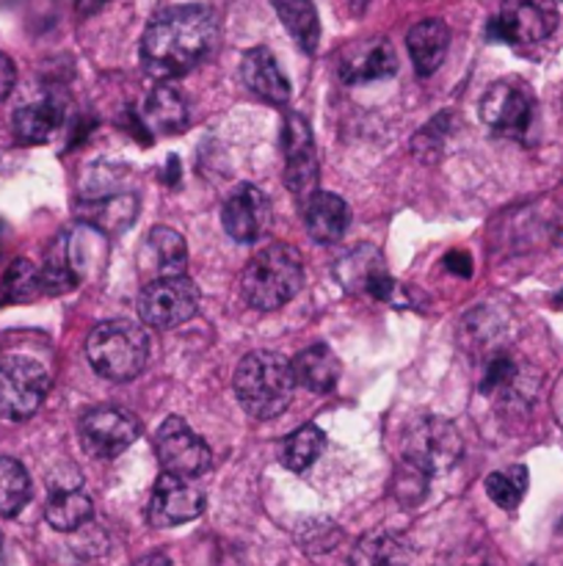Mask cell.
I'll use <instances>...</instances> for the list:
<instances>
[{
    "mask_svg": "<svg viewBox=\"0 0 563 566\" xmlns=\"http://www.w3.org/2000/svg\"><path fill=\"white\" fill-rule=\"evenodd\" d=\"M304 285V260L298 249L287 243H270L263 247L241 276V293L254 310H279L301 291Z\"/></svg>",
    "mask_w": 563,
    "mask_h": 566,
    "instance_id": "3",
    "label": "cell"
},
{
    "mask_svg": "<svg viewBox=\"0 0 563 566\" xmlns=\"http://www.w3.org/2000/svg\"><path fill=\"white\" fill-rule=\"evenodd\" d=\"M221 224L226 235L237 243H254L268 232L270 227V202L259 188L237 186L226 197L224 210H221Z\"/></svg>",
    "mask_w": 563,
    "mask_h": 566,
    "instance_id": "15",
    "label": "cell"
},
{
    "mask_svg": "<svg viewBox=\"0 0 563 566\" xmlns=\"http://www.w3.org/2000/svg\"><path fill=\"white\" fill-rule=\"evenodd\" d=\"M138 119L144 122L147 133H158V136H174V133H182L191 122V111H188V103L182 99V94L177 92L169 83H160L144 99V108Z\"/></svg>",
    "mask_w": 563,
    "mask_h": 566,
    "instance_id": "21",
    "label": "cell"
},
{
    "mask_svg": "<svg viewBox=\"0 0 563 566\" xmlns=\"http://www.w3.org/2000/svg\"><path fill=\"white\" fill-rule=\"evenodd\" d=\"M412 542L397 531H373L353 545L351 566H408Z\"/></svg>",
    "mask_w": 563,
    "mask_h": 566,
    "instance_id": "25",
    "label": "cell"
},
{
    "mask_svg": "<svg viewBox=\"0 0 563 566\" xmlns=\"http://www.w3.org/2000/svg\"><path fill=\"white\" fill-rule=\"evenodd\" d=\"M425 481H428V475H423L419 470L408 468L406 464L403 470H397L395 486H392V490H395V497L401 503H406V506H417L425 495Z\"/></svg>",
    "mask_w": 563,
    "mask_h": 566,
    "instance_id": "34",
    "label": "cell"
},
{
    "mask_svg": "<svg viewBox=\"0 0 563 566\" xmlns=\"http://www.w3.org/2000/svg\"><path fill=\"white\" fill-rule=\"evenodd\" d=\"M199 313V287L188 276L147 282L138 293V315L152 329H177Z\"/></svg>",
    "mask_w": 563,
    "mask_h": 566,
    "instance_id": "9",
    "label": "cell"
},
{
    "mask_svg": "<svg viewBox=\"0 0 563 566\" xmlns=\"http://www.w3.org/2000/svg\"><path fill=\"white\" fill-rule=\"evenodd\" d=\"M39 296H44L42 274H39V269L25 258L14 260L3 274V298L6 302L25 304Z\"/></svg>",
    "mask_w": 563,
    "mask_h": 566,
    "instance_id": "33",
    "label": "cell"
},
{
    "mask_svg": "<svg viewBox=\"0 0 563 566\" xmlns=\"http://www.w3.org/2000/svg\"><path fill=\"white\" fill-rule=\"evenodd\" d=\"M461 566H491V564L484 562V558H469V562H464Z\"/></svg>",
    "mask_w": 563,
    "mask_h": 566,
    "instance_id": "41",
    "label": "cell"
},
{
    "mask_svg": "<svg viewBox=\"0 0 563 566\" xmlns=\"http://www.w3.org/2000/svg\"><path fill=\"white\" fill-rule=\"evenodd\" d=\"M326 448V434L318 429V426L307 423L301 429H296L293 434L285 437L279 448V462L285 464L293 473H304L307 468H312L320 459Z\"/></svg>",
    "mask_w": 563,
    "mask_h": 566,
    "instance_id": "30",
    "label": "cell"
},
{
    "mask_svg": "<svg viewBox=\"0 0 563 566\" xmlns=\"http://www.w3.org/2000/svg\"><path fill=\"white\" fill-rule=\"evenodd\" d=\"M337 280L342 282L346 291H364L368 296L379 298V302H390L397 287L395 280L386 274L384 260L368 247L357 249V252L340 260V265H337Z\"/></svg>",
    "mask_w": 563,
    "mask_h": 566,
    "instance_id": "18",
    "label": "cell"
},
{
    "mask_svg": "<svg viewBox=\"0 0 563 566\" xmlns=\"http://www.w3.org/2000/svg\"><path fill=\"white\" fill-rule=\"evenodd\" d=\"M337 542H340V531H337V525H331L329 520H320L315 528H304L298 545H301L307 553H329Z\"/></svg>",
    "mask_w": 563,
    "mask_h": 566,
    "instance_id": "35",
    "label": "cell"
},
{
    "mask_svg": "<svg viewBox=\"0 0 563 566\" xmlns=\"http://www.w3.org/2000/svg\"><path fill=\"white\" fill-rule=\"evenodd\" d=\"M445 265H447V271H453V274H458V276L472 274V258H469L464 249H453V252L445 258Z\"/></svg>",
    "mask_w": 563,
    "mask_h": 566,
    "instance_id": "37",
    "label": "cell"
},
{
    "mask_svg": "<svg viewBox=\"0 0 563 566\" xmlns=\"http://www.w3.org/2000/svg\"><path fill=\"white\" fill-rule=\"evenodd\" d=\"M219 42V22L204 6H174L155 17L141 39V64L158 81H174L202 64Z\"/></svg>",
    "mask_w": 563,
    "mask_h": 566,
    "instance_id": "1",
    "label": "cell"
},
{
    "mask_svg": "<svg viewBox=\"0 0 563 566\" xmlns=\"http://www.w3.org/2000/svg\"><path fill=\"white\" fill-rule=\"evenodd\" d=\"M0 566H6V562H3V534H0Z\"/></svg>",
    "mask_w": 563,
    "mask_h": 566,
    "instance_id": "42",
    "label": "cell"
},
{
    "mask_svg": "<svg viewBox=\"0 0 563 566\" xmlns=\"http://www.w3.org/2000/svg\"><path fill=\"white\" fill-rule=\"evenodd\" d=\"M351 224V208L331 191H315L304 199V230L315 243H337Z\"/></svg>",
    "mask_w": 563,
    "mask_h": 566,
    "instance_id": "19",
    "label": "cell"
},
{
    "mask_svg": "<svg viewBox=\"0 0 563 566\" xmlns=\"http://www.w3.org/2000/svg\"><path fill=\"white\" fill-rule=\"evenodd\" d=\"M92 368L108 381H130L144 374L149 363V335L136 321H105L94 326L86 340Z\"/></svg>",
    "mask_w": 563,
    "mask_h": 566,
    "instance_id": "4",
    "label": "cell"
},
{
    "mask_svg": "<svg viewBox=\"0 0 563 566\" xmlns=\"http://www.w3.org/2000/svg\"><path fill=\"white\" fill-rule=\"evenodd\" d=\"M478 390L480 396L500 401V407H524L535 396V376L500 348L484 359Z\"/></svg>",
    "mask_w": 563,
    "mask_h": 566,
    "instance_id": "14",
    "label": "cell"
},
{
    "mask_svg": "<svg viewBox=\"0 0 563 566\" xmlns=\"http://www.w3.org/2000/svg\"><path fill=\"white\" fill-rule=\"evenodd\" d=\"M461 434L445 418L425 415L408 423L403 434V462L423 475H442L461 459Z\"/></svg>",
    "mask_w": 563,
    "mask_h": 566,
    "instance_id": "5",
    "label": "cell"
},
{
    "mask_svg": "<svg viewBox=\"0 0 563 566\" xmlns=\"http://www.w3.org/2000/svg\"><path fill=\"white\" fill-rule=\"evenodd\" d=\"M232 387L252 418L270 420L285 412L293 401L296 376L290 359L274 352H252L237 363Z\"/></svg>",
    "mask_w": 563,
    "mask_h": 566,
    "instance_id": "2",
    "label": "cell"
},
{
    "mask_svg": "<svg viewBox=\"0 0 563 566\" xmlns=\"http://www.w3.org/2000/svg\"><path fill=\"white\" fill-rule=\"evenodd\" d=\"M282 155H285V186L296 197L307 199L318 186V155H315L309 122L296 111H287L282 122Z\"/></svg>",
    "mask_w": 563,
    "mask_h": 566,
    "instance_id": "12",
    "label": "cell"
},
{
    "mask_svg": "<svg viewBox=\"0 0 563 566\" xmlns=\"http://www.w3.org/2000/svg\"><path fill=\"white\" fill-rule=\"evenodd\" d=\"M14 81H17L14 64H11L9 55L0 53V103H3V99L11 94V88H14Z\"/></svg>",
    "mask_w": 563,
    "mask_h": 566,
    "instance_id": "38",
    "label": "cell"
},
{
    "mask_svg": "<svg viewBox=\"0 0 563 566\" xmlns=\"http://www.w3.org/2000/svg\"><path fill=\"white\" fill-rule=\"evenodd\" d=\"M406 48L408 55L414 61V70H417L419 77L434 75L436 70L445 61L447 48H450V28L445 25L442 20H423L408 31L406 36Z\"/></svg>",
    "mask_w": 563,
    "mask_h": 566,
    "instance_id": "22",
    "label": "cell"
},
{
    "mask_svg": "<svg viewBox=\"0 0 563 566\" xmlns=\"http://www.w3.org/2000/svg\"><path fill=\"white\" fill-rule=\"evenodd\" d=\"M541 227H544L546 238H550L555 247H563V193H555V197L546 199Z\"/></svg>",
    "mask_w": 563,
    "mask_h": 566,
    "instance_id": "36",
    "label": "cell"
},
{
    "mask_svg": "<svg viewBox=\"0 0 563 566\" xmlns=\"http://www.w3.org/2000/svg\"><path fill=\"white\" fill-rule=\"evenodd\" d=\"M64 125V103L42 97L14 111V133L22 144H44Z\"/></svg>",
    "mask_w": 563,
    "mask_h": 566,
    "instance_id": "26",
    "label": "cell"
},
{
    "mask_svg": "<svg viewBox=\"0 0 563 566\" xmlns=\"http://www.w3.org/2000/svg\"><path fill=\"white\" fill-rule=\"evenodd\" d=\"M274 9L279 14L282 25L293 36V42L304 53H315L320 42V20L312 0H274Z\"/></svg>",
    "mask_w": 563,
    "mask_h": 566,
    "instance_id": "28",
    "label": "cell"
},
{
    "mask_svg": "<svg viewBox=\"0 0 563 566\" xmlns=\"http://www.w3.org/2000/svg\"><path fill=\"white\" fill-rule=\"evenodd\" d=\"M42 274V287L47 296H61V293L75 291L77 282H81V271H77L75 258H72V249L66 235H61L53 243V249L44 258V265L39 269Z\"/></svg>",
    "mask_w": 563,
    "mask_h": 566,
    "instance_id": "29",
    "label": "cell"
},
{
    "mask_svg": "<svg viewBox=\"0 0 563 566\" xmlns=\"http://www.w3.org/2000/svg\"><path fill=\"white\" fill-rule=\"evenodd\" d=\"M557 25L555 0H506L489 22V39L506 44H535Z\"/></svg>",
    "mask_w": 563,
    "mask_h": 566,
    "instance_id": "10",
    "label": "cell"
},
{
    "mask_svg": "<svg viewBox=\"0 0 563 566\" xmlns=\"http://www.w3.org/2000/svg\"><path fill=\"white\" fill-rule=\"evenodd\" d=\"M31 501V479L17 459H0V517H17Z\"/></svg>",
    "mask_w": 563,
    "mask_h": 566,
    "instance_id": "31",
    "label": "cell"
},
{
    "mask_svg": "<svg viewBox=\"0 0 563 566\" xmlns=\"http://www.w3.org/2000/svg\"><path fill=\"white\" fill-rule=\"evenodd\" d=\"M136 263L147 282L185 276L188 247L180 232L171 227H152L138 247Z\"/></svg>",
    "mask_w": 563,
    "mask_h": 566,
    "instance_id": "16",
    "label": "cell"
},
{
    "mask_svg": "<svg viewBox=\"0 0 563 566\" xmlns=\"http://www.w3.org/2000/svg\"><path fill=\"white\" fill-rule=\"evenodd\" d=\"M204 512V492L193 481L160 473L147 503V523L152 528H177L193 523Z\"/></svg>",
    "mask_w": 563,
    "mask_h": 566,
    "instance_id": "13",
    "label": "cell"
},
{
    "mask_svg": "<svg viewBox=\"0 0 563 566\" xmlns=\"http://www.w3.org/2000/svg\"><path fill=\"white\" fill-rule=\"evenodd\" d=\"M241 77L265 103L287 105V99H290V81L268 48H252L243 55Z\"/></svg>",
    "mask_w": 563,
    "mask_h": 566,
    "instance_id": "20",
    "label": "cell"
},
{
    "mask_svg": "<svg viewBox=\"0 0 563 566\" xmlns=\"http://www.w3.org/2000/svg\"><path fill=\"white\" fill-rule=\"evenodd\" d=\"M535 97L528 83L517 77H506L486 88V94L478 103V116L495 136L517 138L522 142L533 125Z\"/></svg>",
    "mask_w": 563,
    "mask_h": 566,
    "instance_id": "6",
    "label": "cell"
},
{
    "mask_svg": "<svg viewBox=\"0 0 563 566\" xmlns=\"http://www.w3.org/2000/svg\"><path fill=\"white\" fill-rule=\"evenodd\" d=\"M94 506L92 497L83 492V486L77 484H53V492L47 497V506H44V520L50 523V528L61 531V534H75L83 525H88L92 520Z\"/></svg>",
    "mask_w": 563,
    "mask_h": 566,
    "instance_id": "24",
    "label": "cell"
},
{
    "mask_svg": "<svg viewBox=\"0 0 563 566\" xmlns=\"http://www.w3.org/2000/svg\"><path fill=\"white\" fill-rule=\"evenodd\" d=\"M395 50L386 39H364V42L351 44L340 59V77L348 86L384 81V77L395 75Z\"/></svg>",
    "mask_w": 563,
    "mask_h": 566,
    "instance_id": "17",
    "label": "cell"
},
{
    "mask_svg": "<svg viewBox=\"0 0 563 566\" xmlns=\"http://www.w3.org/2000/svg\"><path fill=\"white\" fill-rule=\"evenodd\" d=\"M152 448L160 470L166 475H177V479L193 481L208 473L210 464H213L208 442L177 415L160 423V429L152 437Z\"/></svg>",
    "mask_w": 563,
    "mask_h": 566,
    "instance_id": "7",
    "label": "cell"
},
{
    "mask_svg": "<svg viewBox=\"0 0 563 566\" xmlns=\"http://www.w3.org/2000/svg\"><path fill=\"white\" fill-rule=\"evenodd\" d=\"M77 213L86 224L97 227L99 232H108L116 235L125 227L132 224L138 213V197L132 191L114 193V197L92 199V202H77Z\"/></svg>",
    "mask_w": 563,
    "mask_h": 566,
    "instance_id": "27",
    "label": "cell"
},
{
    "mask_svg": "<svg viewBox=\"0 0 563 566\" xmlns=\"http://www.w3.org/2000/svg\"><path fill=\"white\" fill-rule=\"evenodd\" d=\"M141 437V420L119 407H97L81 418V442L88 457L114 459Z\"/></svg>",
    "mask_w": 563,
    "mask_h": 566,
    "instance_id": "11",
    "label": "cell"
},
{
    "mask_svg": "<svg viewBox=\"0 0 563 566\" xmlns=\"http://www.w3.org/2000/svg\"><path fill=\"white\" fill-rule=\"evenodd\" d=\"M524 492H528V468L522 464H511L486 475V495L506 512H513L522 503Z\"/></svg>",
    "mask_w": 563,
    "mask_h": 566,
    "instance_id": "32",
    "label": "cell"
},
{
    "mask_svg": "<svg viewBox=\"0 0 563 566\" xmlns=\"http://www.w3.org/2000/svg\"><path fill=\"white\" fill-rule=\"evenodd\" d=\"M50 390V374L31 357L0 359V418L28 420L39 412Z\"/></svg>",
    "mask_w": 563,
    "mask_h": 566,
    "instance_id": "8",
    "label": "cell"
},
{
    "mask_svg": "<svg viewBox=\"0 0 563 566\" xmlns=\"http://www.w3.org/2000/svg\"><path fill=\"white\" fill-rule=\"evenodd\" d=\"M108 3L110 0H75V9L81 17H92V14H97L99 9H105Z\"/></svg>",
    "mask_w": 563,
    "mask_h": 566,
    "instance_id": "39",
    "label": "cell"
},
{
    "mask_svg": "<svg viewBox=\"0 0 563 566\" xmlns=\"http://www.w3.org/2000/svg\"><path fill=\"white\" fill-rule=\"evenodd\" d=\"M290 365L293 376H296V385H301L309 392H318V396H326V392L334 390L342 374V365L337 359V354L329 346H323V343L298 352Z\"/></svg>",
    "mask_w": 563,
    "mask_h": 566,
    "instance_id": "23",
    "label": "cell"
},
{
    "mask_svg": "<svg viewBox=\"0 0 563 566\" xmlns=\"http://www.w3.org/2000/svg\"><path fill=\"white\" fill-rule=\"evenodd\" d=\"M136 566H171V558L166 553H149V556L138 558Z\"/></svg>",
    "mask_w": 563,
    "mask_h": 566,
    "instance_id": "40",
    "label": "cell"
}]
</instances>
